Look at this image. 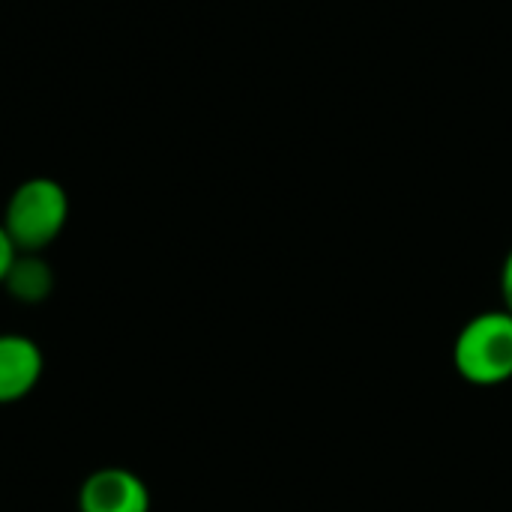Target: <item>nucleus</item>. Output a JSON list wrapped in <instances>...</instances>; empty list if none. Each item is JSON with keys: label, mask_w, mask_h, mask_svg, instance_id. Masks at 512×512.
Returning a JSON list of instances; mask_svg holds the SVG:
<instances>
[{"label": "nucleus", "mask_w": 512, "mask_h": 512, "mask_svg": "<svg viewBox=\"0 0 512 512\" xmlns=\"http://www.w3.org/2000/svg\"><path fill=\"white\" fill-rule=\"evenodd\" d=\"M150 489L129 468H99L78 489V512H150Z\"/></svg>", "instance_id": "obj_3"}, {"label": "nucleus", "mask_w": 512, "mask_h": 512, "mask_svg": "<svg viewBox=\"0 0 512 512\" xmlns=\"http://www.w3.org/2000/svg\"><path fill=\"white\" fill-rule=\"evenodd\" d=\"M69 219V195L51 177H30L6 201L0 225L18 252H42L51 246Z\"/></svg>", "instance_id": "obj_2"}, {"label": "nucleus", "mask_w": 512, "mask_h": 512, "mask_svg": "<svg viewBox=\"0 0 512 512\" xmlns=\"http://www.w3.org/2000/svg\"><path fill=\"white\" fill-rule=\"evenodd\" d=\"M3 288L18 303H27V306L45 303L51 297V291H54L51 264L39 252H18L12 267H9V273H6Z\"/></svg>", "instance_id": "obj_5"}, {"label": "nucleus", "mask_w": 512, "mask_h": 512, "mask_svg": "<svg viewBox=\"0 0 512 512\" xmlns=\"http://www.w3.org/2000/svg\"><path fill=\"white\" fill-rule=\"evenodd\" d=\"M498 288H501V300H504V309L512 315V249L507 252L504 264H501V276H498Z\"/></svg>", "instance_id": "obj_7"}, {"label": "nucleus", "mask_w": 512, "mask_h": 512, "mask_svg": "<svg viewBox=\"0 0 512 512\" xmlns=\"http://www.w3.org/2000/svg\"><path fill=\"white\" fill-rule=\"evenodd\" d=\"M15 255H18V249H15V243L9 240L6 228L0 225V288H3V282H6V273H9Z\"/></svg>", "instance_id": "obj_6"}, {"label": "nucleus", "mask_w": 512, "mask_h": 512, "mask_svg": "<svg viewBox=\"0 0 512 512\" xmlns=\"http://www.w3.org/2000/svg\"><path fill=\"white\" fill-rule=\"evenodd\" d=\"M453 369L474 387L512 381V315L507 309L480 312L465 321L453 342Z\"/></svg>", "instance_id": "obj_1"}, {"label": "nucleus", "mask_w": 512, "mask_h": 512, "mask_svg": "<svg viewBox=\"0 0 512 512\" xmlns=\"http://www.w3.org/2000/svg\"><path fill=\"white\" fill-rule=\"evenodd\" d=\"M42 348L21 333H0V405L27 399L42 381Z\"/></svg>", "instance_id": "obj_4"}]
</instances>
